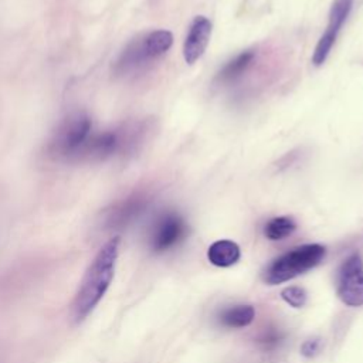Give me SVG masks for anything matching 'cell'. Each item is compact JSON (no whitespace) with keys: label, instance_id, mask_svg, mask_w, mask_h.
Segmentation results:
<instances>
[{"label":"cell","instance_id":"6da1fadb","mask_svg":"<svg viewBox=\"0 0 363 363\" xmlns=\"http://www.w3.org/2000/svg\"><path fill=\"white\" fill-rule=\"evenodd\" d=\"M119 242V237H112L99 248L88 265L71 303V318L75 323L85 320L109 289L115 275Z\"/></svg>","mask_w":363,"mask_h":363},{"label":"cell","instance_id":"7a4b0ae2","mask_svg":"<svg viewBox=\"0 0 363 363\" xmlns=\"http://www.w3.org/2000/svg\"><path fill=\"white\" fill-rule=\"evenodd\" d=\"M326 255L322 244H303L272 259L262 271V279L268 285H278L294 279L319 265Z\"/></svg>","mask_w":363,"mask_h":363},{"label":"cell","instance_id":"3957f363","mask_svg":"<svg viewBox=\"0 0 363 363\" xmlns=\"http://www.w3.org/2000/svg\"><path fill=\"white\" fill-rule=\"evenodd\" d=\"M173 44V34L167 30H155L132 40L115 61L113 71L128 75L143 69L147 64L162 57Z\"/></svg>","mask_w":363,"mask_h":363},{"label":"cell","instance_id":"277c9868","mask_svg":"<svg viewBox=\"0 0 363 363\" xmlns=\"http://www.w3.org/2000/svg\"><path fill=\"white\" fill-rule=\"evenodd\" d=\"M92 133V121L84 112H74L68 115L54 130L48 152L62 160L77 162L78 155Z\"/></svg>","mask_w":363,"mask_h":363},{"label":"cell","instance_id":"5b68a950","mask_svg":"<svg viewBox=\"0 0 363 363\" xmlns=\"http://www.w3.org/2000/svg\"><path fill=\"white\" fill-rule=\"evenodd\" d=\"M336 291L347 306L363 305V259L357 252L350 254L339 267Z\"/></svg>","mask_w":363,"mask_h":363},{"label":"cell","instance_id":"8992f818","mask_svg":"<svg viewBox=\"0 0 363 363\" xmlns=\"http://www.w3.org/2000/svg\"><path fill=\"white\" fill-rule=\"evenodd\" d=\"M352 9H353V0H333L329 11L326 30L320 35L312 54V62L315 65H322L326 61L343 24L346 23L347 17L352 13Z\"/></svg>","mask_w":363,"mask_h":363},{"label":"cell","instance_id":"52a82bcc","mask_svg":"<svg viewBox=\"0 0 363 363\" xmlns=\"http://www.w3.org/2000/svg\"><path fill=\"white\" fill-rule=\"evenodd\" d=\"M187 233L184 220L176 213L162 214L150 233L149 244L155 252H163L180 242Z\"/></svg>","mask_w":363,"mask_h":363},{"label":"cell","instance_id":"ba28073f","mask_svg":"<svg viewBox=\"0 0 363 363\" xmlns=\"http://www.w3.org/2000/svg\"><path fill=\"white\" fill-rule=\"evenodd\" d=\"M211 21L204 16H197L189 27L183 44V57L187 64H194L206 51L211 37Z\"/></svg>","mask_w":363,"mask_h":363},{"label":"cell","instance_id":"9c48e42d","mask_svg":"<svg viewBox=\"0 0 363 363\" xmlns=\"http://www.w3.org/2000/svg\"><path fill=\"white\" fill-rule=\"evenodd\" d=\"M147 200L145 196L136 194L125 199L123 201L115 204L106 214L105 224L108 228H123L130 224L140 213L146 208Z\"/></svg>","mask_w":363,"mask_h":363},{"label":"cell","instance_id":"30bf717a","mask_svg":"<svg viewBox=\"0 0 363 363\" xmlns=\"http://www.w3.org/2000/svg\"><path fill=\"white\" fill-rule=\"evenodd\" d=\"M241 257V251L238 244L231 240H218L214 241L207 250L208 261L216 267H231Z\"/></svg>","mask_w":363,"mask_h":363},{"label":"cell","instance_id":"8fae6325","mask_svg":"<svg viewBox=\"0 0 363 363\" xmlns=\"http://www.w3.org/2000/svg\"><path fill=\"white\" fill-rule=\"evenodd\" d=\"M255 318V309L252 305H234L225 308L218 315L221 325L227 328H245L252 323Z\"/></svg>","mask_w":363,"mask_h":363},{"label":"cell","instance_id":"7c38bea8","mask_svg":"<svg viewBox=\"0 0 363 363\" xmlns=\"http://www.w3.org/2000/svg\"><path fill=\"white\" fill-rule=\"evenodd\" d=\"M254 57H255V54L251 50L237 54L234 58H231L228 62H225L223 65V68L217 74V79L227 82V81H233V79L238 78L251 65V62L254 61Z\"/></svg>","mask_w":363,"mask_h":363},{"label":"cell","instance_id":"4fadbf2b","mask_svg":"<svg viewBox=\"0 0 363 363\" xmlns=\"http://www.w3.org/2000/svg\"><path fill=\"white\" fill-rule=\"evenodd\" d=\"M296 230V223L289 216H279L271 218L264 225V235L271 241H278L289 237Z\"/></svg>","mask_w":363,"mask_h":363},{"label":"cell","instance_id":"5bb4252c","mask_svg":"<svg viewBox=\"0 0 363 363\" xmlns=\"http://www.w3.org/2000/svg\"><path fill=\"white\" fill-rule=\"evenodd\" d=\"M282 299L292 308H302L306 303V292L301 286H286L281 292Z\"/></svg>","mask_w":363,"mask_h":363},{"label":"cell","instance_id":"9a60e30c","mask_svg":"<svg viewBox=\"0 0 363 363\" xmlns=\"http://www.w3.org/2000/svg\"><path fill=\"white\" fill-rule=\"evenodd\" d=\"M320 347H322V340L319 337H312L302 343L301 353L305 357H315L320 352Z\"/></svg>","mask_w":363,"mask_h":363}]
</instances>
